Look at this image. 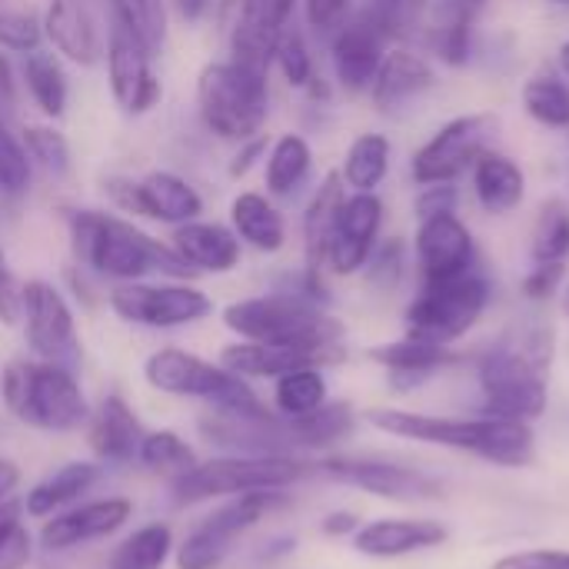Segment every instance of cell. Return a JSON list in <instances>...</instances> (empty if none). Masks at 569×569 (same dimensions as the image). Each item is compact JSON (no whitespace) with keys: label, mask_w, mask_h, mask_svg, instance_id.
I'll return each instance as SVG.
<instances>
[{"label":"cell","mask_w":569,"mask_h":569,"mask_svg":"<svg viewBox=\"0 0 569 569\" xmlns=\"http://www.w3.org/2000/svg\"><path fill=\"white\" fill-rule=\"evenodd\" d=\"M363 420L390 437L413 440L423 447H440L453 453L477 457L500 470H523L537 463V430L533 423L500 420V417H440L400 407H373Z\"/></svg>","instance_id":"1"},{"label":"cell","mask_w":569,"mask_h":569,"mask_svg":"<svg viewBox=\"0 0 569 569\" xmlns=\"http://www.w3.org/2000/svg\"><path fill=\"white\" fill-rule=\"evenodd\" d=\"M553 363V330L543 323L520 327L477 353V387L480 413L537 423L550 407L547 373Z\"/></svg>","instance_id":"2"},{"label":"cell","mask_w":569,"mask_h":569,"mask_svg":"<svg viewBox=\"0 0 569 569\" xmlns=\"http://www.w3.org/2000/svg\"><path fill=\"white\" fill-rule=\"evenodd\" d=\"M67 227H70V240H73V253L80 267L93 270L103 280L133 283L150 273H163L170 280L193 277V270L177 257L170 243L150 237L133 220H123L117 213L70 210Z\"/></svg>","instance_id":"3"},{"label":"cell","mask_w":569,"mask_h":569,"mask_svg":"<svg viewBox=\"0 0 569 569\" xmlns=\"http://www.w3.org/2000/svg\"><path fill=\"white\" fill-rule=\"evenodd\" d=\"M223 327L250 343H277V347H300L327 357L330 363L343 360V337L347 327L330 313V307L293 293L273 290L263 297L233 300L223 307Z\"/></svg>","instance_id":"4"},{"label":"cell","mask_w":569,"mask_h":569,"mask_svg":"<svg viewBox=\"0 0 569 569\" xmlns=\"http://www.w3.org/2000/svg\"><path fill=\"white\" fill-rule=\"evenodd\" d=\"M3 407L30 430L73 433L87 427L90 403L77 383V373L47 360H10L0 373Z\"/></svg>","instance_id":"5"},{"label":"cell","mask_w":569,"mask_h":569,"mask_svg":"<svg viewBox=\"0 0 569 569\" xmlns=\"http://www.w3.org/2000/svg\"><path fill=\"white\" fill-rule=\"evenodd\" d=\"M197 110L203 127L227 143L260 137L270 117V70L240 60L207 63L197 80Z\"/></svg>","instance_id":"6"},{"label":"cell","mask_w":569,"mask_h":569,"mask_svg":"<svg viewBox=\"0 0 569 569\" xmlns=\"http://www.w3.org/2000/svg\"><path fill=\"white\" fill-rule=\"evenodd\" d=\"M317 473V463L297 453H223L200 460L190 473L170 483L177 507H197L207 500H227L253 490H290Z\"/></svg>","instance_id":"7"},{"label":"cell","mask_w":569,"mask_h":569,"mask_svg":"<svg viewBox=\"0 0 569 569\" xmlns=\"http://www.w3.org/2000/svg\"><path fill=\"white\" fill-rule=\"evenodd\" d=\"M490 303L493 283L483 267L447 280H420L413 300L403 310V333L453 347L487 317Z\"/></svg>","instance_id":"8"},{"label":"cell","mask_w":569,"mask_h":569,"mask_svg":"<svg viewBox=\"0 0 569 569\" xmlns=\"http://www.w3.org/2000/svg\"><path fill=\"white\" fill-rule=\"evenodd\" d=\"M287 507H290L287 490H253V493L227 497L213 513L197 520L187 530V537L177 543L173 550L177 569H220L253 527H260L270 513Z\"/></svg>","instance_id":"9"},{"label":"cell","mask_w":569,"mask_h":569,"mask_svg":"<svg viewBox=\"0 0 569 569\" xmlns=\"http://www.w3.org/2000/svg\"><path fill=\"white\" fill-rule=\"evenodd\" d=\"M143 380L167 397H183V400H203L210 407H233V410H253L263 407L250 380L237 377L223 363L203 360L190 350L180 347H163L153 350L143 360Z\"/></svg>","instance_id":"10"},{"label":"cell","mask_w":569,"mask_h":569,"mask_svg":"<svg viewBox=\"0 0 569 569\" xmlns=\"http://www.w3.org/2000/svg\"><path fill=\"white\" fill-rule=\"evenodd\" d=\"M497 117L493 113H460L440 123L410 157V177L417 187L427 183H460L473 160L493 147Z\"/></svg>","instance_id":"11"},{"label":"cell","mask_w":569,"mask_h":569,"mask_svg":"<svg viewBox=\"0 0 569 569\" xmlns=\"http://www.w3.org/2000/svg\"><path fill=\"white\" fill-rule=\"evenodd\" d=\"M20 323H23V340L37 360L80 370L83 363V347L77 337V320L67 303V297L47 283V280H27L20 283Z\"/></svg>","instance_id":"12"},{"label":"cell","mask_w":569,"mask_h":569,"mask_svg":"<svg viewBox=\"0 0 569 569\" xmlns=\"http://www.w3.org/2000/svg\"><path fill=\"white\" fill-rule=\"evenodd\" d=\"M107 303L123 323L147 330H180L213 313V300L193 283H117Z\"/></svg>","instance_id":"13"},{"label":"cell","mask_w":569,"mask_h":569,"mask_svg":"<svg viewBox=\"0 0 569 569\" xmlns=\"http://www.w3.org/2000/svg\"><path fill=\"white\" fill-rule=\"evenodd\" d=\"M317 473L340 487H353L360 493H370V497L390 500V503H423V500L443 497V483L437 477H430L427 470L380 460V457L333 453L317 463Z\"/></svg>","instance_id":"14"},{"label":"cell","mask_w":569,"mask_h":569,"mask_svg":"<svg viewBox=\"0 0 569 569\" xmlns=\"http://www.w3.org/2000/svg\"><path fill=\"white\" fill-rule=\"evenodd\" d=\"M107 197L133 217H147L167 227H180L190 220H200L203 197L173 170H150L140 180L130 177H110L103 183Z\"/></svg>","instance_id":"15"},{"label":"cell","mask_w":569,"mask_h":569,"mask_svg":"<svg viewBox=\"0 0 569 569\" xmlns=\"http://www.w3.org/2000/svg\"><path fill=\"white\" fill-rule=\"evenodd\" d=\"M150 57H153V50L147 47V40L123 20L110 17L107 80H110V93L123 113H133V117L150 113L163 97V87L150 70Z\"/></svg>","instance_id":"16"},{"label":"cell","mask_w":569,"mask_h":569,"mask_svg":"<svg viewBox=\"0 0 569 569\" xmlns=\"http://www.w3.org/2000/svg\"><path fill=\"white\" fill-rule=\"evenodd\" d=\"M383 220H387V203L380 200V193H353L347 190L327 250H323V270L333 277H357L363 273L370 253L380 243L383 233Z\"/></svg>","instance_id":"17"},{"label":"cell","mask_w":569,"mask_h":569,"mask_svg":"<svg viewBox=\"0 0 569 569\" xmlns=\"http://www.w3.org/2000/svg\"><path fill=\"white\" fill-rule=\"evenodd\" d=\"M197 427L213 447L227 453H297L290 423L267 403L253 410L210 407Z\"/></svg>","instance_id":"18"},{"label":"cell","mask_w":569,"mask_h":569,"mask_svg":"<svg viewBox=\"0 0 569 569\" xmlns=\"http://www.w3.org/2000/svg\"><path fill=\"white\" fill-rule=\"evenodd\" d=\"M410 253L420 280H447L480 267L477 237L460 213H433L417 220Z\"/></svg>","instance_id":"19"},{"label":"cell","mask_w":569,"mask_h":569,"mask_svg":"<svg viewBox=\"0 0 569 569\" xmlns=\"http://www.w3.org/2000/svg\"><path fill=\"white\" fill-rule=\"evenodd\" d=\"M130 517H133V503L127 497H100V500H87V503L80 500V503L47 517L37 540L47 553H67V550L113 537Z\"/></svg>","instance_id":"20"},{"label":"cell","mask_w":569,"mask_h":569,"mask_svg":"<svg viewBox=\"0 0 569 569\" xmlns=\"http://www.w3.org/2000/svg\"><path fill=\"white\" fill-rule=\"evenodd\" d=\"M237 7V23L230 30V60L250 67H273V50L290 30L300 0H227Z\"/></svg>","instance_id":"21"},{"label":"cell","mask_w":569,"mask_h":569,"mask_svg":"<svg viewBox=\"0 0 569 569\" xmlns=\"http://www.w3.org/2000/svg\"><path fill=\"white\" fill-rule=\"evenodd\" d=\"M367 357L387 370V380L393 390L400 393H410V390H420L423 383H430L433 377L460 367L467 357L453 347H443V343H433V340H423V337H410L403 333L400 340H387V343H377L367 350Z\"/></svg>","instance_id":"22"},{"label":"cell","mask_w":569,"mask_h":569,"mask_svg":"<svg viewBox=\"0 0 569 569\" xmlns=\"http://www.w3.org/2000/svg\"><path fill=\"white\" fill-rule=\"evenodd\" d=\"M447 540H450V530L430 517H380V520L360 523V530L350 537L353 550L370 560L417 557V553L443 547Z\"/></svg>","instance_id":"23"},{"label":"cell","mask_w":569,"mask_h":569,"mask_svg":"<svg viewBox=\"0 0 569 569\" xmlns=\"http://www.w3.org/2000/svg\"><path fill=\"white\" fill-rule=\"evenodd\" d=\"M437 87V63L417 47H390L370 83V100L380 113H397Z\"/></svg>","instance_id":"24"},{"label":"cell","mask_w":569,"mask_h":569,"mask_svg":"<svg viewBox=\"0 0 569 569\" xmlns=\"http://www.w3.org/2000/svg\"><path fill=\"white\" fill-rule=\"evenodd\" d=\"M387 40L360 17L353 13L333 37H330V63H333V77L347 93H367L383 53H387Z\"/></svg>","instance_id":"25"},{"label":"cell","mask_w":569,"mask_h":569,"mask_svg":"<svg viewBox=\"0 0 569 569\" xmlns=\"http://www.w3.org/2000/svg\"><path fill=\"white\" fill-rule=\"evenodd\" d=\"M477 10L463 7L460 0H430V13L420 33L423 53L433 63H443L450 70H460L473 60V40H477Z\"/></svg>","instance_id":"26"},{"label":"cell","mask_w":569,"mask_h":569,"mask_svg":"<svg viewBox=\"0 0 569 569\" xmlns=\"http://www.w3.org/2000/svg\"><path fill=\"white\" fill-rule=\"evenodd\" d=\"M40 23L57 57L77 67H93L103 57V33L83 0H50Z\"/></svg>","instance_id":"27"},{"label":"cell","mask_w":569,"mask_h":569,"mask_svg":"<svg viewBox=\"0 0 569 569\" xmlns=\"http://www.w3.org/2000/svg\"><path fill=\"white\" fill-rule=\"evenodd\" d=\"M470 193L487 217H510L527 200V170L510 153L487 147L470 167Z\"/></svg>","instance_id":"28"},{"label":"cell","mask_w":569,"mask_h":569,"mask_svg":"<svg viewBox=\"0 0 569 569\" xmlns=\"http://www.w3.org/2000/svg\"><path fill=\"white\" fill-rule=\"evenodd\" d=\"M143 433L147 430H143L140 417L133 413V407L120 393L103 397L100 407L90 410L87 440H90V450L100 463H117V467L137 463Z\"/></svg>","instance_id":"29"},{"label":"cell","mask_w":569,"mask_h":569,"mask_svg":"<svg viewBox=\"0 0 569 569\" xmlns=\"http://www.w3.org/2000/svg\"><path fill=\"white\" fill-rule=\"evenodd\" d=\"M170 247L193 273H230L240 267L243 257L240 237L230 227L210 220H190L173 227Z\"/></svg>","instance_id":"30"},{"label":"cell","mask_w":569,"mask_h":569,"mask_svg":"<svg viewBox=\"0 0 569 569\" xmlns=\"http://www.w3.org/2000/svg\"><path fill=\"white\" fill-rule=\"evenodd\" d=\"M220 363L243 380H277V377L300 370V367H330V360L313 353V350L277 347V343H250V340H237V343L223 347Z\"/></svg>","instance_id":"31"},{"label":"cell","mask_w":569,"mask_h":569,"mask_svg":"<svg viewBox=\"0 0 569 569\" xmlns=\"http://www.w3.org/2000/svg\"><path fill=\"white\" fill-rule=\"evenodd\" d=\"M100 480V467L90 460H70L63 467H57L50 477H43L40 483H33L23 497V513L33 520H47L73 503L83 500V493H90Z\"/></svg>","instance_id":"32"},{"label":"cell","mask_w":569,"mask_h":569,"mask_svg":"<svg viewBox=\"0 0 569 569\" xmlns=\"http://www.w3.org/2000/svg\"><path fill=\"white\" fill-rule=\"evenodd\" d=\"M230 230L240 237V243L260 250V253H280L287 247V220L280 207L257 190H243L230 203Z\"/></svg>","instance_id":"33"},{"label":"cell","mask_w":569,"mask_h":569,"mask_svg":"<svg viewBox=\"0 0 569 569\" xmlns=\"http://www.w3.org/2000/svg\"><path fill=\"white\" fill-rule=\"evenodd\" d=\"M390 167H393V143L387 133H377V130H367V133H357L343 153V163H340V180L347 190L353 193H377L383 187V180L390 177Z\"/></svg>","instance_id":"34"},{"label":"cell","mask_w":569,"mask_h":569,"mask_svg":"<svg viewBox=\"0 0 569 569\" xmlns=\"http://www.w3.org/2000/svg\"><path fill=\"white\" fill-rule=\"evenodd\" d=\"M313 170V147L300 133H280L263 157V180L270 197H293Z\"/></svg>","instance_id":"35"},{"label":"cell","mask_w":569,"mask_h":569,"mask_svg":"<svg viewBox=\"0 0 569 569\" xmlns=\"http://www.w3.org/2000/svg\"><path fill=\"white\" fill-rule=\"evenodd\" d=\"M343 197H347V187H343L340 173L330 170L320 180V187L313 190V197H310V203L303 210L300 230H303V257H307L310 270L327 273L323 270V250H327V240H330V230H333V220H337V210H340Z\"/></svg>","instance_id":"36"},{"label":"cell","mask_w":569,"mask_h":569,"mask_svg":"<svg viewBox=\"0 0 569 569\" xmlns=\"http://www.w3.org/2000/svg\"><path fill=\"white\" fill-rule=\"evenodd\" d=\"M357 13L387 40V47H413L423 33L430 0H367Z\"/></svg>","instance_id":"37"},{"label":"cell","mask_w":569,"mask_h":569,"mask_svg":"<svg viewBox=\"0 0 569 569\" xmlns=\"http://www.w3.org/2000/svg\"><path fill=\"white\" fill-rule=\"evenodd\" d=\"M520 103L543 130H569V80L560 70H537L520 87Z\"/></svg>","instance_id":"38"},{"label":"cell","mask_w":569,"mask_h":569,"mask_svg":"<svg viewBox=\"0 0 569 569\" xmlns=\"http://www.w3.org/2000/svg\"><path fill=\"white\" fill-rule=\"evenodd\" d=\"M20 73H23V87H27L30 100L40 107V113L50 117V120L63 117L70 87H67V73H63L60 57L37 47V50L23 53V70Z\"/></svg>","instance_id":"39"},{"label":"cell","mask_w":569,"mask_h":569,"mask_svg":"<svg viewBox=\"0 0 569 569\" xmlns=\"http://www.w3.org/2000/svg\"><path fill=\"white\" fill-rule=\"evenodd\" d=\"M287 423H290L297 450H330V447L343 443L353 433L357 413L343 400H333V403L327 400L317 413L300 417V420H287Z\"/></svg>","instance_id":"40"},{"label":"cell","mask_w":569,"mask_h":569,"mask_svg":"<svg viewBox=\"0 0 569 569\" xmlns=\"http://www.w3.org/2000/svg\"><path fill=\"white\" fill-rule=\"evenodd\" d=\"M327 403L323 367H300L273 380V410L283 420H300L317 413Z\"/></svg>","instance_id":"41"},{"label":"cell","mask_w":569,"mask_h":569,"mask_svg":"<svg viewBox=\"0 0 569 569\" xmlns=\"http://www.w3.org/2000/svg\"><path fill=\"white\" fill-rule=\"evenodd\" d=\"M173 550V530L167 523H147L113 547L107 569H163Z\"/></svg>","instance_id":"42"},{"label":"cell","mask_w":569,"mask_h":569,"mask_svg":"<svg viewBox=\"0 0 569 569\" xmlns=\"http://www.w3.org/2000/svg\"><path fill=\"white\" fill-rule=\"evenodd\" d=\"M530 263H569V203L550 197L540 203L530 230Z\"/></svg>","instance_id":"43"},{"label":"cell","mask_w":569,"mask_h":569,"mask_svg":"<svg viewBox=\"0 0 569 569\" xmlns=\"http://www.w3.org/2000/svg\"><path fill=\"white\" fill-rule=\"evenodd\" d=\"M137 463L150 473H160L167 477L170 483L183 473H190L200 460L193 453V447L173 433V430H147L143 433V443H140V453H137Z\"/></svg>","instance_id":"44"},{"label":"cell","mask_w":569,"mask_h":569,"mask_svg":"<svg viewBox=\"0 0 569 569\" xmlns=\"http://www.w3.org/2000/svg\"><path fill=\"white\" fill-rule=\"evenodd\" d=\"M43 40L40 13L30 0H0V50L30 53Z\"/></svg>","instance_id":"45"},{"label":"cell","mask_w":569,"mask_h":569,"mask_svg":"<svg viewBox=\"0 0 569 569\" xmlns=\"http://www.w3.org/2000/svg\"><path fill=\"white\" fill-rule=\"evenodd\" d=\"M20 140H23V150L30 157V167H40L53 180L70 173V143L57 127L30 123V127H23Z\"/></svg>","instance_id":"46"},{"label":"cell","mask_w":569,"mask_h":569,"mask_svg":"<svg viewBox=\"0 0 569 569\" xmlns=\"http://www.w3.org/2000/svg\"><path fill=\"white\" fill-rule=\"evenodd\" d=\"M407 270H410V247L400 237H390L380 240L377 250L370 253L363 267V280L377 293H393L407 280Z\"/></svg>","instance_id":"47"},{"label":"cell","mask_w":569,"mask_h":569,"mask_svg":"<svg viewBox=\"0 0 569 569\" xmlns=\"http://www.w3.org/2000/svg\"><path fill=\"white\" fill-rule=\"evenodd\" d=\"M33 560V533L23 523V500L0 503V569H27Z\"/></svg>","instance_id":"48"},{"label":"cell","mask_w":569,"mask_h":569,"mask_svg":"<svg viewBox=\"0 0 569 569\" xmlns=\"http://www.w3.org/2000/svg\"><path fill=\"white\" fill-rule=\"evenodd\" d=\"M30 177H33V167H30V157L23 150V140L20 133H13L10 120L0 113V197H23L30 190Z\"/></svg>","instance_id":"49"},{"label":"cell","mask_w":569,"mask_h":569,"mask_svg":"<svg viewBox=\"0 0 569 569\" xmlns=\"http://www.w3.org/2000/svg\"><path fill=\"white\" fill-rule=\"evenodd\" d=\"M273 67L283 73V80L293 87V90H310V83L320 77L317 73V63H313V53L307 47V37L300 30H287L273 50Z\"/></svg>","instance_id":"50"},{"label":"cell","mask_w":569,"mask_h":569,"mask_svg":"<svg viewBox=\"0 0 569 569\" xmlns=\"http://www.w3.org/2000/svg\"><path fill=\"white\" fill-rule=\"evenodd\" d=\"M110 17L133 27L153 53L163 43V0H110Z\"/></svg>","instance_id":"51"},{"label":"cell","mask_w":569,"mask_h":569,"mask_svg":"<svg viewBox=\"0 0 569 569\" xmlns=\"http://www.w3.org/2000/svg\"><path fill=\"white\" fill-rule=\"evenodd\" d=\"M567 280V263H530V270L520 280V293L530 303H547L563 293Z\"/></svg>","instance_id":"52"},{"label":"cell","mask_w":569,"mask_h":569,"mask_svg":"<svg viewBox=\"0 0 569 569\" xmlns=\"http://www.w3.org/2000/svg\"><path fill=\"white\" fill-rule=\"evenodd\" d=\"M350 17H353V0H303V20L320 37H333Z\"/></svg>","instance_id":"53"},{"label":"cell","mask_w":569,"mask_h":569,"mask_svg":"<svg viewBox=\"0 0 569 569\" xmlns=\"http://www.w3.org/2000/svg\"><path fill=\"white\" fill-rule=\"evenodd\" d=\"M490 569H569V550H550V547L513 550L493 560Z\"/></svg>","instance_id":"54"},{"label":"cell","mask_w":569,"mask_h":569,"mask_svg":"<svg viewBox=\"0 0 569 569\" xmlns=\"http://www.w3.org/2000/svg\"><path fill=\"white\" fill-rule=\"evenodd\" d=\"M413 210H417V220L433 217V213H460V187L457 183H427L417 190Z\"/></svg>","instance_id":"55"},{"label":"cell","mask_w":569,"mask_h":569,"mask_svg":"<svg viewBox=\"0 0 569 569\" xmlns=\"http://www.w3.org/2000/svg\"><path fill=\"white\" fill-rule=\"evenodd\" d=\"M17 103H20V80H17V70H13L10 57L0 50V113L7 120H13Z\"/></svg>","instance_id":"56"},{"label":"cell","mask_w":569,"mask_h":569,"mask_svg":"<svg viewBox=\"0 0 569 569\" xmlns=\"http://www.w3.org/2000/svg\"><path fill=\"white\" fill-rule=\"evenodd\" d=\"M263 157H267V140H263V133H260V137L240 143V150H237V157H233V163H230V177H233V180H237V177H247L250 167H253L257 160H263Z\"/></svg>","instance_id":"57"},{"label":"cell","mask_w":569,"mask_h":569,"mask_svg":"<svg viewBox=\"0 0 569 569\" xmlns=\"http://www.w3.org/2000/svg\"><path fill=\"white\" fill-rule=\"evenodd\" d=\"M360 530V517L353 510H333L323 517L320 523V533L330 537V540H343V537H353Z\"/></svg>","instance_id":"58"},{"label":"cell","mask_w":569,"mask_h":569,"mask_svg":"<svg viewBox=\"0 0 569 569\" xmlns=\"http://www.w3.org/2000/svg\"><path fill=\"white\" fill-rule=\"evenodd\" d=\"M17 483H20V470H17V463H13V460H7V457H0V503L13 497Z\"/></svg>","instance_id":"59"},{"label":"cell","mask_w":569,"mask_h":569,"mask_svg":"<svg viewBox=\"0 0 569 569\" xmlns=\"http://www.w3.org/2000/svg\"><path fill=\"white\" fill-rule=\"evenodd\" d=\"M210 3H213V0H173L177 13H180L187 23H197V20H203V17H207V10H210Z\"/></svg>","instance_id":"60"},{"label":"cell","mask_w":569,"mask_h":569,"mask_svg":"<svg viewBox=\"0 0 569 569\" xmlns=\"http://www.w3.org/2000/svg\"><path fill=\"white\" fill-rule=\"evenodd\" d=\"M557 70L569 80V37L560 43V50H557Z\"/></svg>","instance_id":"61"},{"label":"cell","mask_w":569,"mask_h":569,"mask_svg":"<svg viewBox=\"0 0 569 569\" xmlns=\"http://www.w3.org/2000/svg\"><path fill=\"white\" fill-rule=\"evenodd\" d=\"M560 313L569 320V280L567 287H563V293H560Z\"/></svg>","instance_id":"62"},{"label":"cell","mask_w":569,"mask_h":569,"mask_svg":"<svg viewBox=\"0 0 569 569\" xmlns=\"http://www.w3.org/2000/svg\"><path fill=\"white\" fill-rule=\"evenodd\" d=\"M460 3H463V7H470V10H477V13H480V10H483V7H487V3H490V0H460Z\"/></svg>","instance_id":"63"},{"label":"cell","mask_w":569,"mask_h":569,"mask_svg":"<svg viewBox=\"0 0 569 569\" xmlns=\"http://www.w3.org/2000/svg\"><path fill=\"white\" fill-rule=\"evenodd\" d=\"M547 3H557V7H569V0H547Z\"/></svg>","instance_id":"64"}]
</instances>
